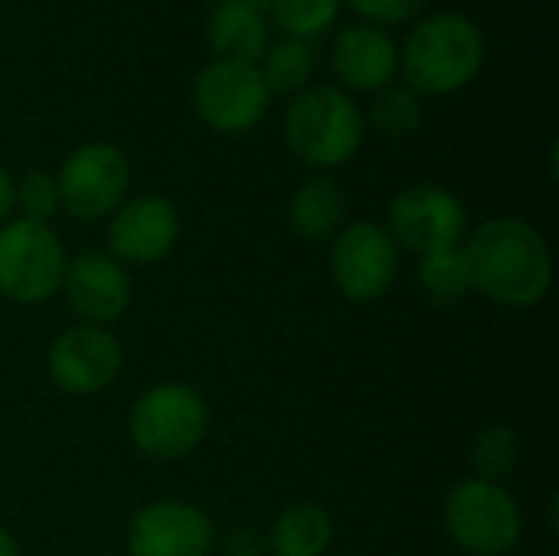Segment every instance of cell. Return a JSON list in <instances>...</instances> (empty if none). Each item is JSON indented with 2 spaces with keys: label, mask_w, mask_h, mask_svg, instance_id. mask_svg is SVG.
Masks as SVG:
<instances>
[{
  "label": "cell",
  "mask_w": 559,
  "mask_h": 556,
  "mask_svg": "<svg viewBox=\"0 0 559 556\" xmlns=\"http://www.w3.org/2000/svg\"><path fill=\"white\" fill-rule=\"evenodd\" d=\"M465 259L472 288L504 308H534L554 288V252L547 236L521 216H491L468 229Z\"/></svg>",
  "instance_id": "cell-1"
},
{
  "label": "cell",
  "mask_w": 559,
  "mask_h": 556,
  "mask_svg": "<svg viewBox=\"0 0 559 556\" xmlns=\"http://www.w3.org/2000/svg\"><path fill=\"white\" fill-rule=\"evenodd\" d=\"M488 59L481 26L465 13L419 16L400 46L403 82L419 95H452L468 88Z\"/></svg>",
  "instance_id": "cell-2"
},
{
  "label": "cell",
  "mask_w": 559,
  "mask_h": 556,
  "mask_svg": "<svg viewBox=\"0 0 559 556\" xmlns=\"http://www.w3.org/2000/svg\"><path fill=\"white\" fill-rule=\"evenodd\" d=\"M364 134L367 118L341 85H308L285 108V144L292 157L321 174L350 164Z\"/></svg>",
  "instance_id": "cell-3"
},
{
  "label": "cell",
  "mask_w": 559,
  "mask_h": 556,
  "mask_svg": "<svg viewBox=\"0 0 559 556\" xmlns=\"http://www.w3.org/2000/svg\"><path fill=\"white\" fill-rule=\"evenodd\" d=\"M210 433V406L203 393L180 380L147 387L128 413L131 446L154 462H180L193 456Z\"/></svg>",
  "instance_id": "cell-4"
},
{
  "label": "cell",
  "mask_w": 559,
  "mask_h": 556,
  "mask_svg": "<svg viewBox=\"0 0 559 556\" xmlns=\"http://www.w3.org/2000/svg\"><path fill=\"white\" fill-rule=\"evenodd\" d=\"M442 528L449 541L468 556H504L521 544L524 514L504 482L472 475L449 492Z\"/></svg>",
  "instance_id": "cell-5"
},
{
  "label": "cell",
  "mask_w": 559,
  "mask_h": 556,
  "mask_svg": "<svg viewBox=\"0 0 559 556\" xmlns=\"http://www.w3.org/2000/svg\"><path fill=\"white\" fill-rule=\"evenodd\" d=\"M69 252L49 223L7 220L0 223V298L33 308L59 295Z\"/></svg>",
  "instance_id": "cell-6"
},
{
  "label": "cell",
  "mask_w": 559,
  "mask_h": 556,
  "mask_svg": "<svg viewBox=\"0 0 559 556\" xmlns=\"http://www.w3.org/2000/svg\"><path fill=\"white\" fill-rule=\"evenodd\" d=\"M59 187V206L79 223L108 220L131 190L128 154L108 141H88L69 151L52 174Z\"/></svg>",
  "instance_id": "cell-7"
},
{
  "label": "cell",
  "mask_w": 559,
  "mask_h": 556,
  "mask_svg": "<svg viewBox=\"0 0 559 556\" xmlns=\"http://www.w3.org/2000/svg\"><path fill=\"white\" fill-rule=\"evenodd\" d=\"M328 265L334 288L357 305L380 301L393 292L400 279V246L383 223L357 220L344 223L341 233L328 242Z\"/></svg>",
  "instance_id": "cell-8"
},
{
  "label": "cell",
  "mask_w": 559,
  "mask_h": 556,
  "mask_svg": "<svg viewBox=\"0 0 559 556\" xmlns=\"http://www.w3.org/2000/svg\"><path fill=\"white\" fill-rule=\"evenodd\" d=\"M386 233L400 252H413L416 259L439 249H455L468 236V210L442 184H413L393 197Z\"/></svg>",
  "instance_id": "cell-9"
},
{
  "label": "cell",
  "mask_w": 559,
  "mask_h": 556,
  "mask_svg": "<svg viewBox=\"0 0 559 556\" xmlns=\"http://www.w3.org/2000/svg\"><path fill=\"white\" fill-rule=\"evenodd\" d=\"M272 105L259 66L213 59L193 79V108L200 121L216 134L252 131Z\"/></svg>",
  "instance_id": "cell-10"
},
{
  "label": "cell",
  "mask_w": 559,
  "mask_h": 556,
  "mask_svg": "<svg viewBox=\"0 0 559 556\" xmlns=\"http://www.w3.org/2000/svg\"><path fill=\"white\" fill-rule=\"evenodd\" d=\"M121 367L124 347L111 328L72 324L56 334L46 351V374L69 397H95L108 390Z\"/></svg>",
  "instance_id": "cell-11"
},
{
  "label": "cell",
  "mask_w": 559,
  "mask_h": 556,
  "mask_svg": "<svg viewBox=\"0 0 559 556\" xmlns=\"http://www.w3.org/2000/svg\"><path fill=\"white\" fill-rule=\"evenodd\" d=\"M128 556H213V518L180 498H160L134 511L128 521Z\"/></svg>",
  "instance_id": "cell-12"
},
{
  "label": "cell",
  "mask_w": 559,
  "mask_h": 556,
  "mask_svg": "<svg viewBox=\"0 0 559 556\" xmlns=\"http://www.w3.org/2000/svg\"><path fill=\"white\" fill-rule=\"evenodd\" d=\"M180 239V210L160 193L128 197L108 216V256L121 265H157Z\"/></svg>",
  "instance_id": "cell-13"
},
{
  "label": "cell",
  "mask_w": 559,
  "mask_h": 556,
  "mask_svg": "<svg viewBox=\"0 0 559 556\" xmlns=\"http://www.w3.org/2000/svg\"><path fill=\"white\" fill-rule=\"evenodd\" d=\"M69 311L79 324L111 328L131 308V275L108 252H79L66 265L62 288Z\"/></svg>",
  "instance_id": "cell-14"
},
{
  "label": "cell",
  "mask_w": 559,
  "mask_h": 556,
  "mask_svg": "<svg viewBox=\"0 0 559 556\" xmlns=\"http://www.w3.org/2000/svg\"><path fill=\"white\" fill-rule=\"evenodd\" d=\"M331 69L344 92H380L400 75V43L373 23H350L331 43Z\"/></svg>",
  "instance_id": "cell-15"
},
{
  "label": "cell",
  "mask_w": 559,
  "mask_h": 556,
  "mask_svg": "<svg viewBox=\"0 0 559 556\" xmlns=\"http://www.w3.org/2000/svg\"><path fill=\"white\" fill-rule=\"evenodd\" d=\"M206 39L216 59L255 66L269 46V16L242 0H219L210 13Z\"/></svg>",
  "instance_id": "cell-16"
},
{
  "label": "cell",
  "mask_w": 559,
  "mask_h": 556,
  "mask_svg": "<svg viewBox=\"0 0 559 556\" xmlns=\"http://www.w3.org/2000/svg\"><path fill=\"white\" fill-rule=\"evenodd\" d=\"M288 226L298 239L305 242H314V246H324L331 242L341 226H344V216H347V197L344 190L328 177V174H318L311 180H305L292 200H288Z\"/></svg>",
  "instance_id": "cell-17"
},
{
  "label": "cell",
  "mask_w": 559,
  "mask_h": 556,
  "mask_svg": "<svg viewBox=\"0 0 559 556\" xmlns=\"http://www.w3.org/2000/svg\"><path fill=\"white\" fill-rule=\"evenodd\" d=\"M334 544V521L314 501H295L282 508L265 534L272 556H324Z\"/></svg>",
  "instance_id": "cell-18"
},
{
  "label": "cell",
  "mask_w": 559,
  "mask_h": 556,
  "mask_svg": "<svg viewBox=\"0 0 559 556\" xmlns=\"http://www.w3.org/2000/svg\"><path fill=\"white\" fill-rule=\"evenodd\" d=\"M262 72V82L269 88V95H298L301 88L311 85L314 75V49L305 39L295 36H282L275 43L265 46L262 59L255 62Z\"/></svg>",
  "instance_id": "cell-19"
},
{
  "label": "cell",
  "mask_w": 559,
  "mask_h": 556,
  "mask_svg": "<svg viewBox=\"0 0 559 556\" xmlns=\"http://www.w3.org/2000/svg\"><path fill=\"white\" fill-rule=\"evenodd\" d=\"M416 279H419V288L436 301H462L475 292L472 288V269H468L462 246L419 256Z\"/></svg>",
  "instance_id": "cell-20"
},
{
  "label": "cell",
  "mask_w": 559,
  "mask_h": 556,
  "mask_svg": "<svg viewBox=\"0 0 559 556\" xmlns=\"http://www.w3.org/2000/svg\"><path fill=\"white\" fill-rule=\"evenodd\" d=\"M426 121V102L406 82H393L373 95L370 125L386 138H413Z\"/></svg>",
  "instance_id": "cell-21"
},
{
  "label": "cell",
  "mask_w": 559,
  "mask_h": 556,
  "mask_svg": "<svg viewBox=\"0 0 559 556\" xmlns=\"http://www.w3.org/2000/svg\"><path fill=\"white\" fill-rule=\"evenodd\" d=\"M341 7V0H272L269 13L285 36L311 43L337 23Z\"/></svg>",
  "instance_id": "cell-22"
},
{
  "label": "cell",
  "mask_w": 559,
  "mask_h": 556,
  "mask_svg": "<svg viewBox=\"0 0 559 556\" xmlns=\"http://www.w3.org/2000/svg\"><path fill=\"white\" fill-rule=\"evenodd\" d=\"M518 459H521V439L504 423H495V426L481 429L475 446H472V469H475L478 478L501 482L504 475L514 472Z\"/></svg>",
  "instance_id": "cell-23"
},
{
  "label": "cell",
  "mask_w": 559,
  "mask_h": 556,
  "mask_svg": "<svg viewBox=\"0 0 559 556\" xmlns=\"http://www.w3.org/2000/svg\"><path fill=\"white\" fill-rule=\"evenodd\" d=\"M59 187L56 177L46 170H29L26 177L16 180V213L20 220L33 223H49L59 213Z\"/></svg>",
  "instance_id": "cell-24"
},
{
  "label": "cell",
  "mask_w": 559,
  "mask_h": 556,
  "mask_svg": "<svg viewBox=\"0 0 559 556\" xmlns=\"http://www.w3.org/2000/svg\"><path fill=\"white\" fill-rule=\"evenodd\" d=\"M341 3H347L360 16V23H373L386 29L423 16L432 0H341Z\"/></svg>",
  "instance_id": "cell-25"
},
{
  "label": "cell",
  "mask_w": 559,
  "mask_h": 556,
  "mask_svg": "<svg viewBox=\"0 0 559 556\" xmlns=\"http://www.w3.org/2000/svg\"><path fill=\"white\" fill-rule=\"evenodd\" d=\"M262 547H265V541L246 528H239L226 537V556H262Z\"/></svg>",
  "instance_id": "cell-26"
},
{
  "label": "cell",
  "mask_w": 559,
  "mask_h": 556,
  "mask_svg": "<svg viewBox=\"0 0 559 556\" xmlns=\"http://www.w3.org/2000/svg\"><path fill=\"white\" fill-rule=\"evenodd\" d=\"M16 213V177L0 164V223L13 220Z\"/></svg>",
  "instance_id": "cell-27"
},
{
  "label": "cell",
  "mask_w": 559,
  "mask_h": 556,
  "mask_svg": "<svg viewBox=\"0 0 559 556\" xmlns=\"http://www.w3.org/2000/svg\"><path fill=\"white\" fill-rule=\"evenodd\" d=\"M0 556H23L20 554V541L0 524Z\"/></svg>",
  "instance_id": "cell-28"
},
{
  "label": "cell",
  "mask_w": 559,
  "mask_h": 556,
  "mask_svg": "<svg viewBox=\"0 0 559 556\" xmlns=\"http://www.w3.org/2000/svg\"><path fill=\"white\" fill-rule=\"evenodd\" d=\"M242 3H249V7H255V10H262V13H269V3H272V0H242Z\"/></svg>",
  "instance_id": "cell-29"
}]
</instances>
